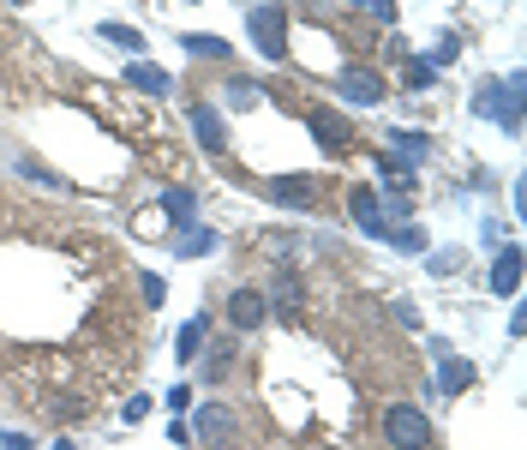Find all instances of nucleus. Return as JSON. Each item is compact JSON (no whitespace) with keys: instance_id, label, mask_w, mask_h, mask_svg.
<instances>
[{"instance_id":"nucleus-5","label":"nucleus","mask_w":527,"mask_h":450,"mask_svg":"<svg viewBox=\"0 0 527 450\" xmlns=\"http://www.w3.org/2000/svg\"><path fill=\"white\" fill-rule=\"evenodd\" d=\"M192 132L204 138V150H222V145H228V132H222V120H216L210 108H192Z\"/></svg>"},{"instance_id":"nucleus-6","label":"nucleus","mask_w":527,"mask_h":450,"mask_svg":"<svg viewBox=\"0 0 527 450\" xmlns=\"http://www.w3.org/2000/svg\"><path fill=\"white\" fill-rule=\"evenodd\" d=\"M354 217H360L366 234H390V222L378 217V199H371V192H354Z\"/></svg>"},{"instance_id":"nucleus-14","label":"nucleus","mask_w":527,"mask_h":450,"mask_svg":"<svg viewBox=\"0 0 527 450\" xmlns=\"http://www.w3.org/2000/svg\"><path fill=\"white\" fill-rule=\"evenodd\" d=\"M102 36L120 43V48H138V30H127V25H102Z\"/></svg>"},{"instance_id":"nucleus-2","label":"nucleus","mask_w":527,"mask_h":450,"mask_svg":"<svg viewBox=\"0 0 527 450\" xmlns=\"http://www.w3.org/2000/svg\"><path fill=\"white\" fill-rule=\"evenodd\" d=\"M192 433H198V445H210V450H228L234 438H240V414H234L228 403H204L198 414H192Z\"/></svg>"},{"instance_id":"nucleus-12","label":"nucleus","mask_w":527,"mask_h":450,"mask_svg":"<svg viewBox=\"0 0 527 450\" xmlns=\"http://www.w3.org/2000/svg\"><path fill=\"white\" fill-rule=\"evenodd\" d=\"M492 289H498V294H510V289H515V252H503V259H498V276H492Z\"/></svg>"},{"instance_id":"nucleus-7","label":"nucleus","mask_w":527,"mask_h":450,"mask_svg":"<svg viewBox=\"0 0 527 450\" xmlns=\"http://www.w3.org/2000/svg\"><path fill=\"white\" fill-rule=\"evenodd\" d=\"M258 48L282 55V13H258Z\"/></svg>"},{"instance_id":"nucleus-3","label":"nucleus","mask_w":527,"mask_h":450,"mask_svg":"<svg viewBox=\"0 0 527 450\" xmlns=\"http://www.w3.org/2000/svg\"><path fill=\"white\" fill-rule=\"evenodd\" d=\"M228 324H240V331L264 324V294H258V289H234L228 294Z\"/></svg>"},{"instance_id":"nucleus-11","label":"nucleus","mask_w":527,"mask_h":450,"mask_svg":"<svg viewBox=\"0 0 527 450\" xmlns=\"http://www.w3.org/2000/svg\"><path fill=\"white\" fill-rule=\"evenodd\" d=\"M299 306V282H294V271H282L276 276V312H294Z\"/></svg>"},{"instance_id":"nucleus-9","label":"nucleus","mask_w":527,"mask_h":450,"mask_svg":"<svg viewBox=\"0 0 527 450\" xmlns=\"http://www.w3.org/2000/svg\"><path fill=\"white\" fill-rule=\"evenodd\" d=\"M204 378H210V384L234 378V349H228V343H222V349H210V361H204Z\"/></svg>"},{"instance_id":"nucleus-4","label":"nucleus","mask_w":527,"mask_h":450,"mask_svg":"<svg viewBox=\"0 0 527 450\" xmlns=\"http://www.w3.org/2000/svg\"><path fill=\"white\" fill-rule=\"evenodd\" d=\"M336 85H342V97H354V102H378V97H384V78L366 73V66H348Z\"/></svg>"},{"instance_id":"nucleus-8","label":"nucleus","mask_w":527,"mask_h":450,"mask_svg":"<svg viewBox=\"0 0 527 450\" xmlns=\"http://www.w3.org/2000/svg\"><path fill=\"white\" fill-rule=\"evenodd\" d=\"M204 336H210V319H204V312H198V319H192V324H186V331H180V361H192V354L204 349Z\"/></svg>"},{"instance_id":"nucleus-13","label":"nucleus","mask_w":527,"mask_h":450,"mask_svg":"<svg viewBox=\"0 0 527 450\" xmlns=\"http://www.w3.org/2000/svg\"><path fill=\"white\" fill-rule=\"evenodd\" d=\"M468 378H473V366L450 361V366H443V391H461V384H468Z\"/></svg>"},{"instance_id":"nucleus-1","label":"nucleus","mask_w":527,"mask_h":450,"mask_svg":"<svg viewBox=\"0 0 527 450\" xmlns=\"http://www.w3.org/2000/svg\"><path fill=\"white\" fill-rule=\"evenodd\" d=\"M384 438L396 450H431V421L413 403H390L384 408Z\"/></svg>"},{"instance_id":"nucleus-10","label":"nucleus","mask_w":527,"mask_h":450,"mask_svg":"<svg viewBox=\"0 0 527 450\" xmlns=\"http://www.w3.org/2000/svg\"><path fill=\"white\" fill-rule=\"evenodd\" d=\"M132 85H138V90H150V97H162V90H168V73H162V66H132Z\"/></svg>"}]
</instances>
